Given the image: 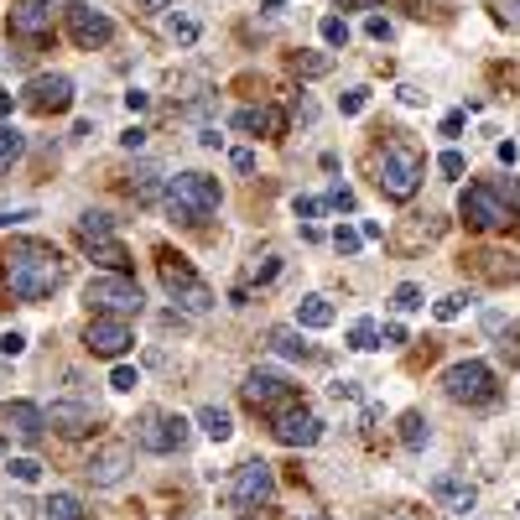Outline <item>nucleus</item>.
Here are the masks:
<instances>
[{"mask_svg":"<svg viewBox=\"0 0 520 520\" xmlns=\"http://www.w3.org/2000/svg\"><path fill=\"white\" fill-rule=\"evenodd\" d=\"M234 130H245V136H266V141H281L286 136V115L276 104H245V110H234Z\"/></svg>","mask_w":520,"mask_h":520,"instance_id":"18","label":"nucleus"},{"mask_svg":"<svg viewBox=\"0 0 520 520\" xmlns=\"http://www.w3.org/2000/svg\"><path fill=\"white\" fill-rule=\"evenodd\" d=\"M432 500H437V510H448V515H474L479 510V489L468 479H458V474H437L432 479Z\"/></svg>","mask_w":520,"mask_h":520,"instance_id":"17","label":"nucleus"},{"mask_svg":"<svg viewBox=\"0 0 520 520\" xmlns=\"http://www.w3.org/2000/svg\"><path fill=\"white\" fill-rule=\"evenodd\" d=\"M162 193H167L162 172H156V167H136V177H130V198H136V203H162Z\"/></svg>","mask_w":520,"mask_h":520,"instance_id":"23","label":"nucleus"},{"mask_svg":"<svg viewBox=\"0 0 520 520\" xmlns=\"http://www.w3.org/2000/svg\"><path fill=\"white\" fill-rule=\"evenodd\" d=\"M271 437L281 442V448H312V442L323 437V416H318V411H307V406L297 401L292 411L271 416Z\"/></svg>","mask_w":520,"mask_h":520,"instance_id":"14","label":"nucleus"},{"mask_svg":"<svg viewBox=\"0 0 520 520\" xmlns=\"http://www.w3.org/2000/svg\"><path fill=\"white\" fill-rule=\"evenodd\" d=\"M240 396H245V406H255V411L281 416V411L297 406V385L286 380V375H276V370H250L245 385H240Z\"/></svg>","mask_w":520,"mask_h":520,"instance_id":"10","label":"nucleus"},{"mask_svg":"<svg viewBox=\"0 0 520 520\" xmlns=\"http://www.w3.org/2000/svg\"><path fill=\"white\" fill-rule=\"evenodd\" d=\"M468 266L489 281H520V255H505V250H479V255H463Z\"/></svg>","mask_w":520,"mask_h":520,"instance_id":"22","label":"nucleus"},{"mask_svg":"<svg viewBox=\"0 0 520 520\" xmlns=\"http://www.w3.org/2000/svg\"><path fill=\"white\" fill-rule=\"evenodd\" d=\"M328 68H333L328 52H292V73L297 78H323Z\"/></svg>","mask_w":520,"mask_h":520,"instance_id":"30","label":"nucleus"},{"mask_svg":"<svg viewBox=\"0 0 520 520\" xmlns=\"http://www.w3.org/2000/svg\"><path fill=\"white\" fill-rule=\"evenodd\" d=\"M271 500H276V468L266 458H245L240 468H234V479H229V505L240 515H255Z\"/></svg>","mask_w":520,"mask_h":520,"instance_id":"8","label":"nucleus"},{"mask_svg":"<svg viewBox=\"0 0 520 520\" xmlns=\"http://www.w3.org/2000/svg\"><path fill=\"white\" fill-rule=\"evenodd\" d=\"M136 11H146V16H162V11H167V0H136Z\"/></svg>","mask_w":520,"mask_h":520,"instance_id":"57","label":"nucleus"},{"mask_svg":"<svg viewBox=\"0 0 520 520\" xmlns=\"http://www.w3.org/2000/svg\"><path fill=\"white\" fill-rule=\"evenodd\" d=\"M0 271H6V286L16 302H42L63 286L68 260L58 255V245L47 240H11L0 250Z\"/></svg>","mask_w":520,"mask_h":520,"instance_id":"1","label":"nucleus"},{"mask_svg":"<svg viewBox=\"0 0 520 520\" xmlns=\"http://www.w3.org/2000/svg\"><path fill=\"white\" fill-rule=\"evenodd\" d=\"M364 32H370L375 42H390V21L385 16H370V21H364Z\"/></svg>","mask_w":520,"mask_h":520,"instance_id":"49","label":"nucleus"},{"mask_svg":"<svg viewBox=\"0 0 520 520\" xmlns=\"http://www.w3.org/2000/svg\"><path fill=\"white\" fill-rule=\"evenodd\" d=\"M0 453H6V432H0Z\"/></svg>","mask_w":520,"mask_h":520,"instance_id":"62","label":"nucleus"},{"mask_svg":"<svg viewBox=\"0 0 520 520\" xmlns=\"http://www.w3.org/2000/svg\"><path fill=\"white\" fill-rule=\"evenodd\" d=\"M437 234H442V219H437V214H427V224H406V234H401V245H406V250H416V245H422V240L432 245Z\"/></svg>","mask_w":520,"mask_h":520,"instance_id":"32","label":"nucleus"},{"mask_svg":"<svg viewBox=\"0 0 520 520\" xmlns=\"http://www.w3.org/2000/svg\"><path fill=\"white\" fill-rule=\"evenodd\" d=\"M364 104H370V89H349L344 99H338V110H344V115H359Z\"/></svg>","mask_w":520,"mask_h":520,"instance_id":"43","label":"nucleus"},{"mask_svg":"<svg viewBox=\"0 0 520 520\" xmlns=\"http://www.w3.org/2000/svg\"><path fill=\"white\" fill-rule=\"evenodd\" d=\"M198 427H203V437H214V442H229L234 437V422H229L224 406H203L198 411Z\"/></svg>","mask_w":520,"mask_h":520,"instance_id":"28","label":"nucleus"},{"mask_svg":"<svg viewBox=\"0 0 520 520\" xmlns=\"http://www.w3.org/2000/svg\"><path fill=\"white\" fill-rule=\"evenodd\" d=\"M120 146H125V151H141V146H146V130H141V125H130L125 136H120Z\"/></svg>","mask_w":520,"mask_h":520,"instance_id":"51","label":"nucleus"},{"mask_svg":"<svg viewBox=\"0 0 520 520\" xmlns=\"http://www.w3.org/2000/svg\"><path fill=\"white\" fill-rule=\"evenodd\" d=\"M125 474H130V442H104V448H94L89 463H84V479L99 484V489L120 484Z\"/></svg>","mask_w":520,"mask_h":520,"instance_id":"16","label":"nucleus"},{"mask_svg":"<svg viewBox=\"0 0 520 520\" xmlns=\"http://www.w3.org/2000/svg\"><path fill=\"white\" fill-rule=\"evenodd\" d=\"M11 110H16V94H11V89H0V115H11Z\"/></svg>","mask_w":520,"mask_h":520,"instance_id":"60","label":"nucleus"},{"mask_svg":"<svg viewBox=\"0 0 520 520\" xmlns=\"http://www.w3.org/2000/svg\"><path fill=\"white\" fill-rule=\"evenodd\" d=\"M11 474H16L21 484H37V474H42V463H37V458H11Z\"/></svg>","mask_w":520,"mask_h":520,"instance_id":"42","label":"nucleus"},{"mask_svg":"<svg viewBox=\"0 0 520 520\" xmlns=\"http://www.w3.org/2000/svg\"><path fill=\"white\" fill-rule=\"evenodd\" d=\"M188 437H193V427L167 411H141V422H136V448H146V453H177V448H188Z\"/></svg>","mask_w":520,"mask_h":520,"instance_id":"12","label":"nucleus"},{"mask_svg":"<svg viewBox=\"0 0 520 520\" xmlns=\"http://www.w3.org/2000/svg\"><path fill=\"white\" fill-rule=\"evenodd\" d=\"M396 94H401V104H406V110H422V104H427V94L416 89V84H401Z\"/></svg>","mask_w":520,"mask_h":520,"instance_id":"46","label":"nucleus"},{"mask_svg":"<svg viewBox=\"0 0 520 520\" xmlns=\"http://www.w3.org/2000/svg\"><path fill=\"white\" fill-rule=\"evenodd\" d=\"M73 240H78V250H84L89 260H99L104 271L130 276V250L115 240V219H110V214H78Z\"/></svg>","mask_w":520,"mask_h":520,"instance_id":"5","label":"nucleus"},{"mask_svg":"<svg viewBox=\"0 0 520 520\" xmlns=\"http://www.w3.org/2000/svg\"><path fill=\"white\" fill-rule=\"evenodd\" d=\"M52 0H11V37H47Z\"/></svg>","mask_w":520,"mask_h":520,"instance_id":"19","label":"nucleus"},{"mask_svg":"<svg viewBox=\"0 0 520 520\" xmlns=\"http://www.w3.org/2000/svg\"><path fill=\"white\" fill-rule=\"evenodd\" d=\"M370 172H375V188L390 203H406V198H416V188H422V177H427V156L411 141H380L370 156Z\"/></svg>","mask_w":520,"mask_h":520,"instance_id":"2","label":"nucleus"},{"mask_svg":"<svg viewBox=\"0 0 520 520\" xmlns=\"http://www.w3.org/2000/svg\"><path fill=\"white\" fill-rule=\"evenodd\" d=\"M84 349H89L94 359H125L130 349H136V328H130V318L94 312L89 328H84Z\"/></svg>","mask_w":520,"mask_h":520,"instance_id":"11","label":"nucleus"},{"mask_svg":"<svg viewBox=\"0 0 520 520\" xmlns=\"http://www.w3.org/2000/svg\"><path fill=\"white\" fill-rule=\"evenodd\" d=\"M437 172H442V177H463V172H468L463 151H442V156H437Z\"/></svg>","mask_w":520,"mask_h":520,"instance_id":"41","label":"nucleus"},{"mask_svg":"<svg viewBox=\"0 0 520 520\" xmlns=\"http://www.w3.org/2000/svg\"><path fill=\"white\" fill-rule=\"evenodd\" d=\"M0 354H6V359H16V354H26V333H6V338H0Z\"/></svg>","mask_w":520,"mask_h":520,"instance_id":"45","label":"nucleus"},{"mask_svg":"<svg viewBox=\"0 0 520 520\" xmlns=\"http://www.w3.org/2000/svg\"><path fill=\"white\" fill-rule=\"evenodd\" d=\"M162 203H167V214L182 219V224H208L219 214L224 193H219V182L208 172H177V177H167Z\"/></svg>","mask_w":520,"mask_h":520,"instance_id":"3","label":"nucleus"},{"mask_svg":"<svg viewBox=\"0 0 520 520\" xmlns=\"http://www.w3.org/2000/svg\"><path fill=\"white\" fill-rule=\"evenodd\" d=\"M21 151H26V136H21L16 125L0 120V177L11 172V162H21Z\"/></svg>","mask_w":520,"mask_h":520,"instance_id":"29","label":"nucleus"},{"mask_svg":"<svg viewBox=\"0 0 520 520\" xmlns=\"http://www.w3.org/2000/svg\"><path fill=\"white\" fill-rule=\"evenodd\" d=\"M47 427L58 437H84V432H94V411L84 401H52L47 406Z\"/></svg>","mask_w":520,"mask_h":520,"instance_id":"20","label":"nucleus"},{"mask_svg":"<svg viewBox=\"0 0 520 520\" xmlns=\"http://www.w3.org/2000/svg\"><path fill=\"white\" fill-rule=\"evenodd\" d=\"M390 307H396V312H416V307H422V286H416V281H401L396 292H390Z\"/></svg>","mask_w":520,"mask_h":520,"instance_id":"33","label":"nucleus"},{"mask_svg":"<svg viewBox=\"0 0 520 520\" xmlns=\"http://www.w3.org/2000/svg\"><path fill=\"white\" fill-rule=\"evenodd\" d=\"M286 6V0H266V11H281Z\"/></svg>","mask_w":520,"mask_h":520,"instance_id":"61","label":"nucleus"},{"mask_svg":"<svg viewBox=\"0 0 520 520\" xmlns=\"http://www.w3.org/2000/svg\"><path fill=\"white\" fill-rule=\"evenodd\" d=\"M21 99L32 104L37 115H63L68 104H73V78L68 73H37L32 84L21 89Z\"/></svg>","mask_w":520,"mask_h":520,"instance_id":"15","label":"nucleus"},{"mask_svg":"<svg viewBox=\"0 0 520 520\" xmlns=\"http://www.w3.org/2000/svg\"><path fill=\"white\" fill-rule=\"evenodd\" d=\"M494 11H500L505 26H520V0H494Z\"/></svg>","mask_w":520,"mask_h":520,"instance_id":"47","label":"nucleus"},{"mask_svg":"<svg viewBox=\"0 0 520 520\" xmlns=\"http://www.w3.org/2000/svg\"><path fill=\"white\" fill-rule=\"evenodd\" d=\"M349 349H359V354H370V349H380V323H370V318H359V323L349 328Z\"/></svg>","mask_w":520,"mask_h":520,"instance_id":"31","label":"nucleus"},{"mask_svg":"<svg viewBox=\"0 0 520 520\" xmlns=\"http://www.w3.org/2000/svg\"><path fill=\"white\" fill-rule=\"evenodd\" d=\"M276 276H281V260H276V255H260L255 266H250V281H260V286L276 281Z\"/></svg>","mask_w":520,"mask_h":520,"instance_id":"38","label":"nucleus"},{"mask_svg":"<svg viewBox=\"0 0 520 520\" xmlns=\"http://www.w3.org/2000/svg\"><path fill=\"white\" fill-rule=\"evenodd\" d=\"M380 344H406V328H401V323H390V328L380 333Z\"/></svg>","mask_w":520,"mask_h":520,"instance_id":"54","label":"nucleus"},{"mask_svg":"<svg viewBox=\"0 0 520 520\" xmlns=\"http://www.w3.org/2000/svg\"><path fill=\"white\" fill-rule=\"evenodd\" d=\"M63 26H68L73 47H84V52H94V47H104V42L115 37V21L104 16V11H94V6H84V0L63 6Z\"/></svg>","mask_w":520,"mask_h":520,"instance_id":"13","label":"nucleus"},{"mask_svg":"<svg viewBox=\"0 0 520 520\" xmlns=\"http://www.w3.org/2000/svg\"><path fill=\"white\" fill-rule=\"evenodd\" d=\"M442 136H463V110H458V115H448V120H442Z\"/></svg>","mask_w":520,"mask_h":520,"instance_id":"56","label":"nucleus"},{"mask_svg":"<svg viewBox=\"0 0 520 520\" xmlns=\"http://www.w3.org/2000/svg\"><path fill=\"white\" fill-rule=\"evenodd\" d=\"M328 208H338V214H354V188H344V182H338V188H328V198H323Z\"/></svg>","mask_w":520,"mask_h":520,"instance_id":"40","label":"nucleus"},{"mask_svg":"<svg viewBox=\"0 0 520 520\" xmlns=\"http://www.w3.org/2000/svg\"><path fill=\"white\" fill-rule=\"evenodd\" d=\"M442 390H448V401L458 406H489L494 396H500V385H494V370L484 359H458L442 370Z\"/></svg>","mask_w":520,"mask_h":520,"instance_id":"7","label":"nucleus"},{"mask_svg":"<svg viewBox=\"0 0 520 520\" xmlns=\"http://www.w3.org/2000/svg\"><path fill=\"white\" fill-rule=\"evenodd\" d=\"M141 385V375L130 370V364H115V375H110V390H120V396H130V390Z\"/></svg>","mask_w":520,"mask_h":520,"instance_id":"39","label":"nucleus"},{"mask_svg":"<svg viewBox=\"0 0 520 520\" xmlns=\"http://www.w3.org/2000/svg\"><path fill=\"white\" fill-rule=\"evenodd\" d=\"M468 302H474V297H468V292H448V297H442L432 312H437V323H453V318H463V307Z\"/></svg>","mask_w":520,"mask_h":520,"instance_id":"34","label":"nucleus"},{"mask_svg":"<svg viewBox=\"0 0 520 520\" xmlns=\"http://www.w3.org/2000/svg\"><path fill=\"white\" fill-rule=\"evenodd\" d=\"M21 219H32V208H16V214H0V229H6V224H21Z\"/></svg>","mask_w":520,"mask_h":520,"instance_id":"59","label":"nucleus"},{"mask_svg":"<svg viewBox=\"0 0 520 520\" xmlns=\"http://www.w3.org/2000/svg\"><path fill=\"white\" fill-rule=\"evenodd\" d=\"M229 162H234V172H255V151H229Z\"/></svg>","mask_w":520,"mask_h":520,"instance_id":"52","label":"nucleus"},{"mask_svg":"<svg viewBox=\"0 0 520 520\" xmlns=\"http://www.w3.org/2000/svg\"><path fill=\"white\" fill-rule=\"evenodd\" d=\"M458 214H463V224H474V229H484V234L510 229V224L520 219V214H515V203H510L500 188H489V182H474V188H463Z\"/></svg>","mask_w":520,"mask_h":520,"instance_id":"6","label":"nucleus"},{"mask_svg":"<svg viewBox=\"0 0 520 520\" xmlns=\"http://www.w3.org/2000/svg\"><path fill=\"white\" fill-rule=\"evenodd\" d=\"M6 427L21 437V442H37L42 432H47V406H37V401H6Z\"/></svg>","mask_w":520,"mask_h":520,"instance_id":"21","label":"nucleus"},{"mask_svg":"<svg viewBox=\"0 0 520 520\" xmlns=\"http://www.w3.org/2000/svg\"><path fill=\"white\" fill-rule=\"evenodd\" d=\"M84 302L94 307V312H110V318H130V312H141V286H136V276H120V271H104V276H94L89 286H84Z\"/></svg>","mask_w":520,"mask_h":520,"instance_id":"9","label":"nucleus"},{"mask_svg":"<svg viewBox=\"0 0 520 520\" xmlns=\"http://www.w3.org/2000/svg\"><path fill=\"white\" fill-rule=\"evenodd\" d=\"M401 442H406L411 453H422L427 442H432V427H427L422 411H401Z\"/></svg>","mask_w":520,"mask_h":520,"instance_id":"25","label":"nucleus"},{"mask_svg":"<svg viewBox=\"0 0 520 520\" xmlns=\"http://www.w3.org/2000/svg\"><path fill=\"white\" fill-rule=\"evenodd\" d=\"M318 32H323V42H328V47H344V42H349V21H344V16H323Z\"/></svg>","mask_w":520,"mask_h":520,"instance_id":"35","label":"nucleus"},{"mask_svg":"<svg viewBox=\"0 0 520 520\" xmlns=\"http://www.w3.org/2000/svg\"><path fill=\"white\" fill-rule=\"evenodd\" d=\"M396 520H411V515H396Z\"/></svg>","mask_w":520,"mask_h":520,"instance_id":"63","label":"nucleus"},{"mask_svg":"<svg viewBox=\"0 0 520 520\" xmlns=\"http://www.w3.org/2000/svg\"><path fill=\"white\" fill-rule=\"evenodd\" d=\"M156 276H162L167 286V297L182 307V312H208L214 307V292H208V281L188 266V255H177V250H156Z\"/></svg>","mask_w":520,"mask_h":520,"instance_id":"4","label":"nucleus"},{"mask_svg":"<svg viewBox=\"0 0 520 520\" xmlns=\"http://www.w3.org/2000/svg\"><path fill=\"white\" fill-rule=\"evenodd\" d=\"M42 520H94V515H89V505L78 500V494H52Z\"/></svg>","mask_w":520,"mask_h":520,"instance_id":"27","label":"nucleus"},{"mask_svg":"<svg viewBox=\"0 0 520 520\" xmlns=\"http://www.w3.org/2000/svg\"><path fill=\"white\" fill-rule=\"evenodd\" d=\"M26 510H32V505H21V500H16V505H6V515H0V520H32Z\"/></svg>","mask_w":520,"mask_h":520,"instance_id":"58","label":"nucleus"},{"mask_svg":"<svg viewBox=\"0 0 520 520\" xmlns=\"http://www.w3.org/2000/svg\"><path fill=\"white\" fill-rule=\"evenodd\" d=\"M333 245H338V255H354V250L364 245V234L349 229V224H338V229H333Z\"/></svg>","mask_w":520,"mask_h":520,"instance_id":"37","label":"nucleus"},{"mask_svg":"<svg viewBox=\"0 0 520 520\" xmlns=\"http://www.w3.org/2000/svg\"><path fill=\"white\" fill-rule=\"evenodd\" d=\"M510 323H505V312H484V333H505Z\"/></svg>","mask_w":520,"mask_h":520,"instance_id":"53","label":"nucleus"},{"mask_svg":"<svg viewBox=\"0 0 520 520\" xmlns=\"http://www.w3.org/2000/svg\"><path fill=\"white\" fill-rule=\"evenodd\" d=\"M297 328H333V302L328 297H302L297 302Z\"/></svg>","mask_w":520,"mask_h":520,"instance_id":"24","label":"nucleus"},{"mask_svg":"<svg viewBox=\"0 0 520 520\" xmlns=\"http://www.w3.org/2000/svg\"><path fill=\"white\" fill-rule=\"evenodd\" d=\"M328 390H333V401H359V385L354 380H333Z\"/></svg>","mask_w":520,"mask_h":520,"instance_id":"48","label":"nucleus"},{"mask_svg":"<svg viewBox=\"0 0 520 520\" xmlns=\"http://www.w3.org/2000/svg\"><path fill=\"white\" fill-rule=\"evenodd\" d=\"M292 208H297V219H318V214H323L328 203H323V198H307V193H302V198H297Z\"/></svg>","mask_w":520,"mask_h":520,"instance_id":"44","label":"nucleus"},{"mask_svg":"<svg viewBox=\"0 0 520 520\" xmlns=\"http://www.w3.org/2000/svg\"><path fill=\"white\" fill-rule=\"evenodd\" d=\"M271 349L281 359H312V344H302V328H271Z\"/></svg>","mask_w":520,"mask_h":520,"instance_id":"26","label":"nucleus"},{"mask_svg":"<svg viewBox=\"0 0 520 520\" xmlns=\"http://www.w3.org/2000/svg\"><path fill=\"white\" fill-rule=\"evenodd\" d=\"M146 104H151V94H146V89H130V94H125V110H130V115H141Z\"/></svg>","mask_w":520,"mask_h":520,"instance_id":"50","label":"nucleus"},{"mask_svg":"<svg viewBox=\"0 0 520 520\" xmlns=\"http://www.w3.org/2000/svg\"><path fill=\"white\" fill-rule=\"evenodd\" d=\"M198 32H203V26H198L193 16H177V21H172V42H177V47H193Z\"/></svg>","mask_w":520,"mask_h":520,"instance_id":"36","label":"nucleus"},{"mask_svg":"<svg viewBox=\"0 0 520 520\" xmlns=\"http://www.w3.org/2000/svg\"><path fill=\"white\" fill-rule=\"evenodd\" d=\"M494 156H500L505 167H515V156H520V146H515V141H500V151H494Z\"/></svg>","mask_w":520,"mask_h":520,"instance_id":"55","label":"nucleus"}]
</instances>
